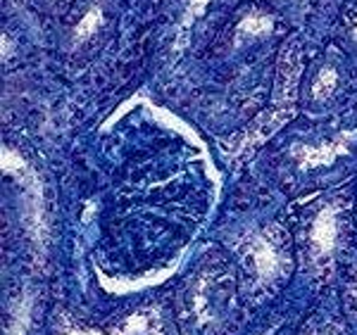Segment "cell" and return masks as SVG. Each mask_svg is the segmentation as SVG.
<instances>
[{
  "label": "cell",
  "mask_w": 357,
  "mask_h": 335,
  "mask_svg": "<svg viewBox=\"0 0 357 335\" xmlns=\"http://www.w3.org/2000/svg\"><path fill=\"white\" fill-rule=\"evenodd\" d=\"M207 3H210V0H191V3H188V8H186V20H183V26H191L193 22L203 15Z\"/></svg>",
  "instance_id": "obj_9"
},
{
  "label": "cell",
  "mask_w": 357,
  "mask_h": 335,
  "mask_svg": "<svg viewBox=\"0 0 357 335\" xmlns=\"http://www.w3.org/2000/svg\"><path fill=\"white\" fill-rule=\"evenodd\" d=\"M301 69H303V55H301V50H298V43L293 40L289 48H286V53L281 55L272 109H267V112L252 121V126L245 131V136L229 150L243 155L250 148H255L257 143H262L264 138L272 136L274 131H279V126L293 114V102H296V88H298V79H301Z\"/></svg>",
  "instance_id": "obj_1"
},
{
  "label": "cell",
  "mask_w": 357,
  "mask_h": 335,
  "mask_svg": "<svg viewBox=\"0 0 357 335\" xmlns=\"http://www.w3.org/2000/svg\"><path fill=\"white\" fill-rule=\"evenodd\" d=\"M336 81H338L336 69L326 67L324 72L319 74L317 84H314V98H329L333 93V88H336Z\"/></svg>",
  "instance_id": "obj_7"
},
{
  "label": "cell",
  "mask_w": 357,
  "mask_h": 335,
  "mask_svg": "<svg viewBox=\"0 0 357 335\" xmlns=\"http://www.w3.org/2000/svg\"><path fill=\"white\" fill-rule=\"evenodd\" d=\"M241 31L250 33V36H257V33H267L272 31V17L264 15H248L243 22H241Z\"/></svg>",
  "instance_id": "obj_5"
},
{
  "label": "cell",
  "mask_w": 357,
  "mask_h": 335,
  "mask_svg": "<svg viewBox=\"0 0 357 335\" xmlns=\"http://www.w3.org/2000/svg\"><path fill=\"white\" fill-rule=\"evenodd\" d=\"M100 22H102L100 8L89 10V13H86V17H84L82 22H79V26H77V40H86V38H89L91 33H93L96 29L100 26Z\"/></svg>",
  "instance_id": "obj_6"
},
{
  "label": "cell",
  "mask_w": 357,
  "mask_h": 335,
  "mask_svg": "<svg viewBox=\"0 0 357 335\" xmlns=\"http://www.w3.org/2000/svg\"><path fill=\"white\" fill-rule=\"evenodd\" d=\"M357 134H341L338 138H333L331 143H324V146H303L296 148V159L303 169H312V166H326L331 164L338 155L348 153V146Z\"/></svg>",
  "instance_id": "obj_2"
},
{
  "label": "cell",
  "mask_w": 357,
  "mask_h": 335,
  "mask_svg": "<svg viewBox=\"0 0 357 335\" xmlns=\"http://www.w3.org/2000/svg\"><path fill=\"white\" fill-rule=\"evenodd\" d=\"M13 335H24V323H20V326L15 328V333Z\"/></svg>",
  "instance_id": "obj_10"
},
{
  "label": "cell",
  "mask_w": 357,
  "mask_h": 335,
  "mask_svg": "<svg viewBox=\"0 0 357 335\" xmlns=\"http://www.w3.org/2000/svg\"><path fill=\"white\" fill-rule=\"evenodd\" d=\"M252 259H255V267H257V274H260V279L269 281L274 279L276 274H279L281 269V257L279 252H276L274 242L269 238H257V242L252 245Z\"/></svg>",
  "instance_id": "obj_4"
},
{
  "label": "cell",
  "mask_w": 357,
  "mask_h": 335,
  "mask_svg": "<svg viewBox=\"0 0 357 335\" xmlns=\"http://www.w3.org/2000/svg\"><path fill=\"white\" fill-rule=\"evenodd\" d=\"M146 328V319L143 316H134L126 326L122 328V331H114V333H96V331H72V333H67V335H131V333H136V331H143Z\"/></svg>",
  "instance_id": "obj_8"
},
{
  "label": "cell",
  "mask_w": 357,
  "mask_h": 335,
  "mask_svg": "<svg viewBox=\"0 0 357 335\" xmlns=\"http://www.w3.org/2000/svg\"><path fill=\"white\" fill-rule=\"evenodd\" d=\"M338 238V215L336 207H324V210L317 215L314 224H312V247L314 255H326V252L333 250Z\"/></svg>",
  "instance_id": "obj_3"
}]
</instances>
